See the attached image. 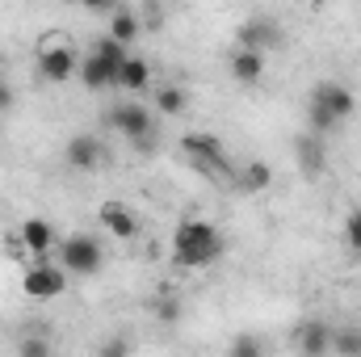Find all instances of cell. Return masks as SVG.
I'll use <instances>...</instances> for the list:
<instances>
[{
    "label": "cell",
    "mask_w": 361,
    "mask_h": 357,
    "mask_svg": "<svg viewBox=\"0 0 361 357\" xmlns=\"http://www.w3.org/2000/svg\"><path fill=\"white\" fill-rule=\"evenodd\" d=\"M173 257L180 269H206L223 257V231L206 219H185L173 236Z\"/></svg>",
    "instance_id": "6da1fadb"
},
{
    "label": "cell",
    "mask_w": 361,
    "mask_h": 357,
    "mask_svg": "<svg viewBox=\"0 0 361 357\" xmlns=\"http://www.w3.org/2000/svg\"><path fill=\"white\" fill-rule=\"evenodd\" d=\"M357 109V97L353 89L336 85V80H324L311 89V105H307V122H311V135H328L336 122H345L349 114Z\"/></svg>",
    "instance_id": "7a4b0ae2"
},
{
    "label": "cell",
    "mask_w": 361,
    "mask_h": 357,
    "mask_svg": "<svg viewBox=\"0 0 361 357\" xmlns=\"http://www.w3.org/2000/svg\"><path fill=\"white\" fill-rule=\"evenodd\" d=\"M105 122H109L118 135H126V139L135 143V152H152V147H156V122H152L147 105H139V101H118V105L105 114Z\"/></svg>",
    "instance_id": "3957f363"
},
{
    "label": "cell",
    "mask_w": 361,
    "mask_h": 357,
    "mask_svg": "<svg viewBox=\"0 0 361 357\" xmlns=\"http://www.w3.org/2000/svg\"><path fill=\"white\" fill-rule=\"evenodd\" d=\"M180 152L193 160V169H197L202 177L231 181V160H227V152H223V143H219L214 135L193 131V135H185V139H180Z\"/></svg>",
    "instance_id": "277c9868"
},
{
    "label": "cell",
    "mask_w": 361,
    "mask_h": 357,
    "mask_svg": "<svg viewBox=\"0 0 361 357\" xmlns=\"http://www.w3.org/2000/svg\"><path fill=\"white\" fill-rule=\"evenodd\" d=\"M105 261V253H101V240L97 236H68L63 244H59V269L63 273H80V277H92L97 269Z\"/></svg>",
    "instance_id": "5b68a950"
},
{
    "label": "cell",
    "mask_w": 361,
    "mask_h": 357,
    "mask_svg": "<svg viewBox=\"0 0 361 357\" xmlns=\"http://www.w3.org/2000/svg\"><path fill=\"white\" fill-rule=\"evenodd\" d=\"M21 290L30 294V298H59L63 290H68V273L59 265H51V261H34V265L25 269V277H21Z\"/></svg>",
    "instance_id": "8992f818"
},
{
    "label": "cell",
    "mask_w": 361,
    "mask_h": 357,
    "mask_svg": "<svg viewBox=\"0 0 361 357\" xmlns=\"http://www.w3.org/2000/svg\"><path fill=\"white\" fill-rule=\"evenodd\" d=\"M235 38H240V51H261L265 55V47H281V25L273 17H248L235 30Z\"/></svg>",
    "instance_id": "52a82bcc"
},
{
    "label": "cell",
    "mask_w": 361,
    "mask_h": 357,
    "mask_svg": "<svg viewBox=\"0 0 361 357\" xmlns=\"http://www.w3.org/2000/svg\"><path fill=\"white\" fill-rule=\"evenodd\" d=\"M38 72L47 76V80H72L76 72H80V59H76V51L72 47H42V55H38Z\"/></svg>",
    "instance_id": "ba28073f"
},
{
    "label": "cell",
    "mask_w": 361,
    "mask_h": 357,
    "mask_svg": "<svg viewBox=\"0 0 361 357\" xmlns=\"http://www.w3.org/2000/svg\"><path fill=\"white\" fill-rule=\"evenodd\" d=\"M17 240H21V248H25L34 261H47V253L55 248V227H51L47 219H25L21 231H17Z\"/></svg>",
    "instance_id": "9c48e42d"
},
{
    "label": "cell",
    "mask_w": 361,
    "mask_h": 357,
    "mask_svg": "<svg viewBox=\"0 0 361 357\" xmlns=\"http://www.w3.org/2000/svg\"><path fill=\"white\" fill-rule=\"evenodd\" d=\"M101 160H105V147H101L97 135H72V139H68V164H72V169L97 173Z\"/></svg>",
    "instance_id": "30bf717a"
},
{
    "label": "cell",
    "mask_w": 361,
    "mask_h": 357,
    "mask_svg": "<svg viewBox=\"0 0 361 357\" xmlns=\"http://www.w3.org/2000/svg\"><path fill=\"white\" fill-rule=\"evenodd\" d=\"M97 219H101V227H105L114 240H135V236H139V219H135L122 202H105V206L97 210Z\"/></svg>",
    "instance_id": "8fae6325"
},
{
    "label": "cell",
    "mask_w": 361,
    "mask_h": 357,
    "mask_svg": "<svg viewBox=\"0 0 361 357\" xmlns=\"http://www.w3.org/2000/svg\"><path fill=\"white\" fill-rule=\"evenodd\" d=\"M118 72H122V68H114L109 59H101V55H92V51H89V59H80V80H85L89 89H114V85H118Z\"/></svg>",
    "instance_id": "7c38bea8"
},
{
    "label": "cell",
    "mask_w": 361,
    "mask_h": 357,
    "mask_svg": "<svg viewBox=\"0 0 361 357\" xmlns=\"http://www.w3.org/2000/svg\"><path fill=\"white\" fill-rule=\"evenodd\" d=\"M328 349H332V328H328V324L311 320V324L298 328V353L302 357H324Z\"/></svg>",
    "instance_id": "4fadbf2b"
},
{
    "label": "cell",
    "mask_w": 361,
    "mask_h": 357,
    "mask_svg": "<svg viewBox=\"0 0 361 357\" xmlns=\"http://www.w3.org/2000/svg\"><path fill=\"white\" fill-rule=\"evenodd\" d=\"M139 34H143V17H139L135 8L118 4V8H114V17H109V38H114V42H122V47H130Z\"/></svg>",
    "instance_id": "5bb4252c"
},
{
    "label": "cell",
    "mask_w": 361,
    "mask_h": 357,
    "mask_svg": "<svg viewBox=\"0 0 361 357\" xmlns=\"http://www.w3.org/2000/svg\"><path fill=\"white\" fill-rule=\"evenodd\" d=\"M231 76H235L240 85H257V80L265 76V55H261V51H235V55H231Z\"/></svg>",
    "instance_id": "9a60e30c"
},
{
    "label": "cell",
    "mask_w": 361,
    "mask_h": 357,
    "mask_svg": "<svg viewBox=\"0 0 361 357\" xmlns=\"http://www.w3.org/2000/svg\"><path fill=\"white\" fill-rule=\"evenodd\" d=\"M147 80H152V68H147V59H139V55H130V59L122 63V72H118V89H126V92H143Z\"/></svg>",
    "instance_id": "2e32d148"
},
{
    "label": "cell",
    "mask_w": 361,
    "mask_h": 357,
    "mask_svg": "<svg viewBox=\"0 0 361 357\" xmlns=\"http://www.w3.org/2000/svg\"><path fill=\"white\" fill-rule=\"evenodd\" d=\"M324 147H319V135H302L298 139V169L307 173V177H319L324 173Z\"/></svg>",
    "instance_id": "e0dca14e"
},
{
    "label": "cell",
    "mask_w": 361,
    "mask_h": 357,
    "mask_svg": "<svg viewBox=\"0 0 361 357\" xmlns=\"http://www.w3.org/2000/svg\"><path fill=\"white\" fill-rule=\"evenodd\" d=\"M235 185H240L244 193H261V189H269L273 185V169L265 164V160H252V164L235 177Z\"/></svg>",
    "instance_id": "ac0fdd59"
},
{
    "label": "cell",
    "mask_w": 361,
    "mask_h": 357,
    "mask_svg": "<svg viewBox=\"0 0 361 357\" xmlns=\"http://www.w3.org/2000/svg\"><path fill=\"white\" fill-rule=\"evenodd\" d=\"M189 105V97H185V89H177V85H164V89L156 92V109L160 114H180Z\"/></svg>",
    "instance_id": "d6986e66"
},
{
    "label": "cell",
    "mask_w": 361,
    "mask_h": 357,
    "mask_svg": "<svg viewBox=\"0 0 361 357\" xmlns=\"http://www.w3.org/2000/svg\"><path fill=\"white\" fill-rule=\"evenodd\" d=\"M332 349L341 357H361V328H341V332H332Z\"/></svg>",
    "instance_id": "ffe728a7"
},
{
    "label": "cell",
    "mask_w": 361,
    "mask_h": 357,
    "mask_svg": "<svg viewBox=\"0 0 361 357\" xmlns=\"http://www.w3.org/2000/svg\"><path fill=\"white\" fill-rule=\"evenodd\" d=\"M92 55H101V59H109V63H114V68H122V63H126V59H130V55H126V47H122V42H114V38H109V34H105V38H97V42H92Z\"/></svg>",
    "instance_id": "44dd1931"
},
{
    "label": "cell",
    "mask_w": 361,
    "mask_h": 357,
    "mask_svg": "<svg viewBox=\"0 0 361 357\" xmlns=\"http://www.w3.org/2000/svg\"><path fill=\"white\" fill-rule=\"evenodd\" d=\"M17 353L21 357H51V341H47L42 332H30V337L17 341Z\"/></svg>",
    "instance_id": "7402d4cb"
},
{
    "label": "cell",
    "mask_w": 361,
    "mask_h": 357,
    "mask_svg": "<svg viewBox=\"0 0 361 357\" xmlns=\"http://www.w3.org/2000/svg\"><path fill=\"white\" fill-rule=\"evenodd\" d=\"M231 357H265V345H261V337H252V332L235 337V341H231Z\"/></svg>",
    "instance_id": "603a6c76"
},
{
    "label": "cell",
    "mask_w": 361,
    "mask_h": 357,
    "mask_svg": "<svg viewBox=\"0 0 361 357\" xmlns=\"http://www.w3.org/2000/svg\"><path fill=\"white\" fill-rule=\"evenodd\" d=\"M345 244H349L353 253H361V210H353V214L345 219Z\"/></svg>",
    "instance_id": "cb8c5ba5"
},
{
    "label": "cell",
    "mask_w": 361,
    "mask_h": 357,
    "mask_svg": "<svg viewBox=\"0 0 361 357\" xmlns=\"http://www.w3.org/2000/svg\"><path fill=\"white\" fill-rule=\"evenodd\" d=\"M156 315H160L164 324H177V320H180V303H177V298H160V307H156Z\"/></svg>",
    "instance_id": "d4e9b609"
},
{
    "label": "cell",
    "mask_w": 361,
    "mask_h": 357,
    "mask_svg": "<svg viewBox=\"0 0 361 357\" xmlns=\"http://www.w3.org/2000/svg\"><path fill=\"white\" fill-rule=\"evenodd\" d=\"M97 357H130V349H126V341L122 337H109L105 345H101V353Z\"/></svg>",
    "instance_id": "484cf974"
},
{
    "label": "cell",
    "mask_w": 361,
    "mask_h": 357,
    "mask_svg": "<svg viewBox=\"0 0 361 357\" xmlns=\"http://www.w3.org/2000/svg\"><path fill=\"white\" fill-rule=\"evenodd\" d=\"M160 17H164V13H160L156 4H147V8H143V21H147V25H160Z\"/></svg>",
    "instance_id": "4316f807"
},
{
    "label": "cell",
    "mask_w": 361,
    "mask_h": 357,
    "mask_svg": "<svg viewBox=\"0 0 361 357\" xmlns=\"http://www.w3.org/2000/svg\"><path fill=\"white\" fill-rule=\"evenodd\" d=\"M8 105H13V92H8V85L0 80V109H8Z\"/></svg>",
    "instance_id": "83f0119b"
}]
</instances>
